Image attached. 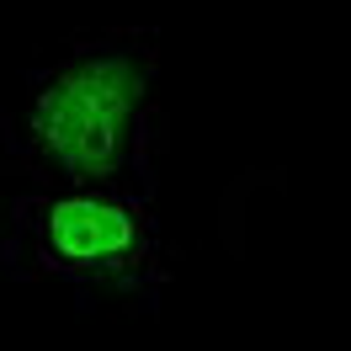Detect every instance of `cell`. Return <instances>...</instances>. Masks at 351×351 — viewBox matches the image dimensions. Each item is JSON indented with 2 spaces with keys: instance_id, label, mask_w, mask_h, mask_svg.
Returning a JSON list of instances; mask_svg holds the SVG:
<instances>
[{
  "instance_id": "6da1fadb",
  "label": "cell",
  "mask_w": 351,
  "mask_h": 351,
  "mask_svg": "<svg viewBox=\"0 0 351 351\" xmlns=\"http://www.w3.org/2000/svg\"><path fill=\"white\" fill-rule=\"evenodd\" d=\"M149 80L154 48L133 32L80 43L59 69H48L11 133L16 165L38 181V192L123 186L133 171H144Z\"/></svg>"
},
{
  "instance_id": "7a4b0ae2",
  "label": "cell",
  "mask_w": 351,
  "mask_h": 351,
  "mask_svg": "<svg viewBox=\"0 0 351 351\" xmlns=\"http://www.w3.org/2000/svg\"><path fill=\"white\" fill-rule=\"evenodd\" d=\"M0 261L22 277L149 282L160 277V229L149 202L123 186L27 192L0 229Z\"/></svg>"
}]
</instances>
